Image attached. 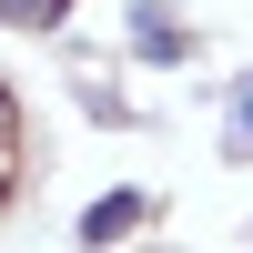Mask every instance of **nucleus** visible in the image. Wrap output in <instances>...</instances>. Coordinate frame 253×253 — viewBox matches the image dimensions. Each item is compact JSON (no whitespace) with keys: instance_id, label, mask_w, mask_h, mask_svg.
Wrapping results in <instances>:
<instances>
[{"instance_id":"obj_2","label":"nucleus","mask_w":253,"mask_h":253,"mask_svg":"<svg viewBox=\"0 0 253 253\" xmlns=\"http://www.w3.org/2000/svg\"><path fill=\"white\" fill-rule=\"evenodd\" d=\"M233 112H243V132H253V81H243V101H233Z\"/></svg>"},{"instance_id":"obj_1","label":"nucleus","mask_w":253,"mask_h":253,"mask_svg":"<svg viewBox=\"0 0 253 253\" xmlns=\"http://www.w3.org/2000/svg\"><path fill=\"white\" fill-rule=\"evenodd\" d=\"M132 213H142V203L112 193V203H91V223H81V233H91V243H101V233H132Z\"/></svg>"}]
</instances>
